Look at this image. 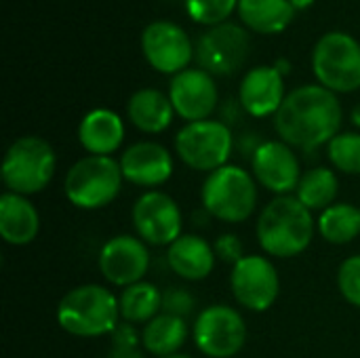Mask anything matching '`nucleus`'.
Returning <instances> with one entry per match:
<instances>
[{
  "label": "nucleus",
  "instance_id": "1",
  "mask_svg": "<svg viewBox=\"0 0 360 358\" xmlns=\"http://www.w3.org/2000/svg\"><path fill=\"white\" fill-rule=\"evenodd\" d=\"M344 120L338 93L321 84H304L287 93L281 110L274 114V129L293 150L312 152L340 135Z\"/></svg>",
  "mask_w": 360,
  "mask_h": 358
},
{
  "label": "nucleus",
  "instance_id": "2",
  "mask_svg": "<svg viewBox=\"0 0 360 358\" xmlns=\"http://www.w3.org/2000/svg\"><path fill=\"white\" fill-rule=\"evenodd\" d=\"M316 219L293 194L274 196L259 213L255 236L262 251L276 260L302 255L314 241Z\"/></svg>",
  "mask_w": 360,
  "mask_h": 358
},
{
  "label": "nucleus",
  "instance_id": "3",
  "mask_svg": "<svg viewBox=\"0 0 360 358\" xmlns=\"http://www.w3.org/2000/svg\"><path fill=\"white\" fill-rule=\"evenodd\" d=\"M59 327L74 338L110 335L120 319L118 298L112 289L97 283H84L70 289L57 304Z\"/></svg>",
  "mask_w": 360,
  "mask_h": 358
},
{
  "label": "nucleus",
  "instance_id": "4",
  "mask_svg": "<svg viewBox=\"0 0 360 358\" xmlns=\"http://www.w3.org/2000/svg\"><path fill=\"white\" fill-rule=\"evenodd\" d=\"M57 154L53 146L38 135L17 137L4 152L0 177L6 192L34 196L49 188L55 177Z\"/></svg>",
  "mask_w": 360,
  "mask_h": 358
},
{
  "label": "nucleus",
  "instance_id": "5",
  "mask_svg": "<svg viewBox=\"0 0 360 358\" xmlns=\"http://www.w3.org/2000/svg\"><path fill=\"white\" fill-rule=\"evenodd\" d=\"M200 203L213 219L245 224L257 209V181L251 171L238 165H226L205 177Z\"/></svg>",
  "mask_w": 360,
  "mask_h": 358
},
{
  "label": "nucleus",
  "instance_id": "6",
  "mask_svg": "<svg viewBox=\"0 0 360 358\" xmlns=\"http://www.w3.org/2000/svg\"><path fill=\"white\" fill-rule=\"evenodd\" d=\"M124 177L114 156L86 154L76 160L63 179V194L80 211H97L112 205L122 190Z\"/></svg>",
  "mask_w": 360,
  "mask_h": 358
},
{
  "label": "nucleus",
  "instance_id": "7",
  "mask_svg": "<svg viewBox=\"0 0 360 358\" xmlns=\"http://www.w3.org/2000/svg\"><path fill=\"white\" fill-rule=\"evenodd\" d=\"M234 150V135L221 120H198L186 122L175 135V154L179 160L198 173H213L230 165Z\"/></svg>",
  "mask_w": 360,
  "mask_h": 358
},
{
  "label": "nucleus",
  "instance_id": "8",
  "mask_svg": "<svg viewBox=\"0 0 360 358\" xmlns=\"http://www.w3.org/2000/svg\"><path fill=\"white\" fill-rule=\"evenodd\" d=\"M312 70L321 87L333 93L360 89V42L344 32L325 34L312 53Z\"/></svg>",
  "mask_w": 360,
  "mask_h": 358
},
{
  "label": "nucleus",
  "instance_id": "9",
  "mask_svg": "<svg viewBox=\"0 0 360 358\" xmlns=\"http://www.w3.org/2000/svg\"><path fill=\"white\" fill-rule=\"evenodd\" d=\"M247 323L243 314L228 304H211L198 312L192 340L207 358H234L247 344Z\"/></svg>",
  "mask_w": 360,
  "mask_h": 358
},
{
  "label": "nucleus",
  "instance_id": "10",
  "mask_svg": "<svg viewBox=\"0 0 360 358\" xmlns=\"http://www.w3.org/2000/svg\"><path fill=\"white\" fill-rule=\"evenodd\" d=\"M131 224L148 247H171L184 234L181 207L162 190H146L133 203Z\"/></svg>",
  "mask_w": 360,
  "mask_h": 358
},
{
  "label": "nucleus",
  "instance_id": "11",
  "mask_svg": "<svg viewBox=\"0 0 360 358\" xmlns=\"http://www.w3.org/2000/svg\"><path fill=\"white\" fill-rule=\"evenodd\" d=\"M230 291L238 306L251 312L270 310L281 293V276L266 255H245L230 270Z\"/></svg>",
  "mask_w": 360,
  "mask_h": 358
},
{
  "label": "nucleus",
  "instance_id": "12",
  "mask_svg": "<svg viewBox=\"0 0 360 358\" xmlns=\"http://www.w3.org/2000/svg\"><path fill=\"white\" fill-rule=\"evenodd\" d=\"M150 264V247L137 234H116L108 238L97 257V266L105 283L120 289L141 283Z\"/></svg>",
  "mask_w": 360,
  "mask_h": 358
},
{
  "label": "nucleus",
  "instance_id": "13",
  "mask_svg": "<svg viewBox=\"0 0 360 358\" xmlns=\"http://www.w3.org/2000/svg\"><path fill=\"white\" fill-rule=\"evenodd\" d=\"M251 173L257 186L266 188L274 196L295 194L304 175L302 162L291 146L281 139L262 141L251 154Z\"/></svg>",
  "mask_w": 360,
  "mask_h": 358
},
{
  "label": "nucleus",
  "instance_id": "14",
  "mask_svg": "<svg viewBox=\"0 0 360 358\" xmlns=\"http://www.w3.org/2000/svg\"><path fill=\"white\" fill-rule=\"evenodd\" d=\"M249 55V34L236 23H219L209 27L196 46V59L211 76H228L236 72Z\"/></svg>",
  "mask_w": 360,
  "mask_h": 358
},
{
  "label": "nucleus",
  "instance_id": "15",
  "mask_svg": "<svg viewBox=\"0 0 360 358\" xmlns=\"http://www.w3.org/2000/svg\"><path fill=\"white\" fill-rule=\"evenodd\" d=\"M146 61L160 74H179L188 70L194 55L192 42L184 27L171 21H154L141 34Z\"/></svg>",
  "mask_w": 360,
  "mask_h": 358
},
{
  "label": "nucleus",
  "instance_id": "16",
  "mask_svg": "<svg viewBox=\"0 0 360 358\" xmlns=\"http://www.w3.org/2000/svg\"><path fill=\"white\" fill-rule=\"evenodd\" d=\"M169 99L173 110L186 122L209 120L217 108L219 93L213 76L202 68H188L173 76L169 84Z\"/></svg>",
  "mask_w": 360,
  "mask_h": 358
},
{
  "label": "nucleus",
  "instance_id": "17",
  "mask_svg": "<svg viewBox=\"0 0 360 358\" xmlns=\"http://www.w3.org/2000/svg\"><path fill=\"white\" fill-rule=\"evenodd\" d=\"M118 162L124 181L146 190H156L165 186L175 171L173 154L162 143L148 139L129 146L120 154Z\"/></svg>",
  "mask_w": 360,
  "mask_h": 358
},
{
  "label": "nucleus",
  "instance_id": "18",
  "mask_svg": "<svg viewBox=\"0 0 360 358\" xmlns=\"http://www.w3.org/2000/svg\"><path fill=\"white\" fill-rule=\"evenodd\" d=\"M285 76L276 65H259L240 80L238 101L253 118L274 116L285 101Z\"/></svg>",
  "mask_w": 360,
  "mask_h": 358
},
{
  "label": "nucleus",
  "instance_id": "19",
  "mask_svg": "<svg viewBox=\"0 0 360 358\" xmlns=\"http://www.w3.org/2000/svg\"><path fill=\"white\" fill-rule=\"evenodd\" d=\"M167 264L181 281L198 283L211 276L217 255L207 238L184 232L171 247H167Z\"/></svg>",
  "mask_w": 360,
  "mask_h": 358
},
{
  "label": "nucleus",
  "instance_id": "20",
  "mask_svg": "<svg viewBox=\"0 0 360 358\" xmlns=\"http://www.w3.org/2000/svg\"><path fill=\"white\" fill-rule=\"evenodd\" d=\"M40 213L27 196L2 192L0 196V236L11 247H25L38 238Z\"/></svg>",
  "mask_w": 360,
  "mask_h": 358
},
{
  "label": "nucleus",
  "instance_id": "21",
  "mask_svg": "<svg viewBox=\"0 0 360 358\" xmlns=\"http://www.w3.org/2000/svg\"><path fill=\"white\" fill-rule=\"evenodd\" d=\"M124 141L122 118L108 108L86 112L78 124V143L93 156H112Z\"/></svg>",
  "mask_w": 360,
  "mask_h": 358
},
{
  "label": "nucleus",
  "instance_id": "22",
  "mask_svg": "<svg viewBox=\"0 0 360 358\" xmlns=\"http://www.w3.org/2000/svg\"><path fill=\"white\" fill-rule=\"evenodd\" d=\"M127 116L135 129L148 135H158L167 131L173 122L175 110L169 99L158 89H139L129 97Z\"/></svg>",
  "mask_w": 360,
  "mask_h": 358
},
{
  "label": "nucleus",
  "instance_id": "23",
  "mask_svg": "<svg viewBox=\"0 0 360 358\" xmlns=\"http://www.w3.org/2000/svg\"><path fill=\"white\" fill-rule=\"evenodd\" d=\"M188 323L186 319L171 317L160 312L141 329V348L156 358L179 354L188 340Z\"/></svg>",
  "mask_w": 360,
  "mask_h": 358
},
{
  "label": "nucleus",
  "instance_id": "24",
  "mask_svg": "<svg viewBox=\"0 0 360 358\" xmlns=\"http://www.w3.org/2000/svg\"><path fill=\"white\" fill-rule=\"evenodd\" d=\"M238 15L257 34L283 32L295 15L289 0H238Z\"/></svg>",
  "mask_w": 360,
  "mask_h": 358
},
{
  "label": "nucleus",
  "instance_id": "25",
  "mask_svg": "<svg viewBox=\"0 0 360 358\" xmlns=\"http://www.w3.org/2000/svg\"><path fill=\"white\" fill-rule=\"evenodd\" d=\"M340 194V177L333 167H312L304 171L300 186L295 190V198L308 207L312 213H323L331 205L338 203Z\"/></svg>",
  "mask_w": 360,
  "mask_h": 358
},
{
  "label": "nucleus",
  "instance_id": "26",
  "mask_svg": "<svg viewBox=\"0 0 360 358\" xmlns=\"http://www.w3.org/2000/svg\"><path fill=\"white\" fill-rule=\"evenodd\" d=\"M120 319L131 325H148L162 312V291L148 281L135 283L118 295Z\"/></svg>",
  "mask_w": 360,
  "mask_h": 358
},
{
  "label": "nucleus",
  "instance_id": "27",
  "mask_svg": "<svg viewBox=\"0 0 360 358\" xmlns=\"http://www.w3.org/2000/svg\"><path fill=\"white\" fill-rule=\"evenodd\" d=\"M316 232L329 245H350L360 236V209L350 203H335L316 219Z\"/></svg>",
  "mask_w": 360,
  "mask_h": 358
},
{
  "label": "nucleus",
  "instance_id": "28",
  "mask_svg": "<svg viewBox=\"0 0 360 358\" xmlns=\"http://www.w3.org/2000/svg\"><path fill=\"white\" fill-rule=\"evenodd\" d=\"M327 156L335 171L360 175V133L346 131L335 135L327 146Z\"/></svg>",
  "mask_w": 360,
  "mask_h": 358
},
{
  "label": "nucleus",
  "instance_id": "29",
  "mask_svg": "<svg viewBox=\"0 0 360 358\" xmlns=\"http://www.w3.org/2000/svg\"><path fill=\"white\" fill-rule=\"evenodd\" d=\"M238 6V0H186V8L196 23L219 25L232 11Z\"/></svg>",
  "mask_w": 360,
  "mask_h": 358
},
{
  "label": "nucleus",
  "instance_id": "30",
  "mask_svg": "<svg viewBox=\"0 0 360 358\" xmlns=\"http://www.w3.org/2000/svg\"><path fill=\"white\" fill-rule=\"evenodd\" d=\"M338 289L342 298L354 306L360 308V253L346 257L340 268H338Z\"/></svg>",
  "mask_w": 360,
  "mask_h": 358
},
{
  "label": "nucleus",
  "instance_id": "31",
  "mask_svg": "<svg viewBox=\"0 0 360 358\" xmlns=\"http://www.w3.org/2000/svg\"><path fill=\"white\" fill-rule=\"evenodd\" d=\"M196 310V298L186 287H169L162 291V312L188 319Z\"/></svg>",
  "mask_w": 360,
  "mask_h": 358
},
{
  "label": "nucleus",
  "instance_id": "32",
  "mask_svg": "<svg viewBox=\"0 0 360 358\" xmlns=\"http://www.w3.org/2000/svg\"><path fill=\"white\" fill-rule=\"evenodd\" d=\"M213 249H215V255L217 260L234 266L238 264L247 253H245V245L240 241V236L232 234V232H226V234H219L213 243Z\"/></svg>",
  "mask_w": 360,
  "mask_h": 358
},
{
  "label": "nucleus",
  "instance_id": "33",
  "mask_svg": "<svg viewBox=\"0 0 360 358\" xmlns=\"http://www.w3.org/2000/svg\"><path fill=\"white\" fill-rule=\"evenodd\" d=\"M139 346H141V331H137V325L122 321L110 333V348H139Z\"/></svg>",
  "mask_w": 360,
  "mask_h": 358
},
{
  "label": "nucleus",
  "instance_id": "34",
  "mask_svg": "<svg viewBox=\"0 0 360 358\" xmlns=\"http://www.w3.org/2000/svg\"><path fill=\"white\" fill-rule=\"evenodd\" d=\"M108 358H146V350H139V348H110Z\"/></svg>",
  "mask_w": 360,
  "mask_h": 358
},
{
  "label": "nucleus",
  "instance_id": "35",
  "mask_svg": "<svg viewBox=\"0 0 360 358\" xmlns=\"http://www.w3.org/2000/svg\"><path fill=\"white\" fill-rule=\"evenodd\" d=\"M289 2L293 4L295 11H304V8H308V6L314 4V0H289Z\"/></svg>",
  "mask_w": 360,
  "mask_h": 358
},
{
  "label": "nucleus",
  "instance_id": "36",
  "mask_svg": "<svg viewBox=\"0 0 360 358\" xmlns=\"http://www.w3.org/2000/svg\"><path fill=\"white\" fill-rule=\"evenodd\" d=\"M276 65V70L285 76V74H289V70H291V65H289V61H285V59H278V63H274Z\"/></svg>",
  "mask_w": 360,
  "mask_h": 358
},
{
  "label": "nucleus",
  "instance_id": "37",
  "mask_svg": "<svg viewBox=\"0 0 360 358\" xmlns=\"http://www.w3.org/2000/svg\"><path fill=\"white\" fill-rule=\"evenodd\" d=\"M350 118H352V122H354V127H359L360 129V103L352 110V114H350Z\"/></svg>",
  "mask_w": 360,
  "mask_h": 358
},
{
  "label": "nucleus",
  "instance_id": "38",
  "mask_svg": "<svg viewBox=\"0 0 360 358\" xmlns=\"http://www.w3.org/2000/svg\"><path fill=\"white\" fill-rule=\"evenodd\" d=\"M165 358H194V357H188V354H181V352H179V354H173V357H165Z\"/></svg>",
  "mask_w": 360,
  "mask_h": 358
}]
</instances>
